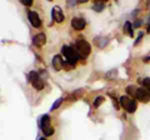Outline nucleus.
Wrapping results in <instances>:
<instances>
[{"instance_id": "nucleus-11", "label": "nucleus", "mask_w": 150, "mask_h": 140, "mask_svg": "<svg viewBox=\"0 0 150 140\" xmlns=\"http://www.w3.org/2000/svg\"><path fill=\"white\" fill-rule=\"evenodd\" d=\"M104 6H105V4H104V0H98V1H95L94 3V6H93V9L95 11H98V13H100L103 9H104Z\"/></svg>"}, {"instance_id": "nucleus-3", "label": "nucleus", "mask_w": 150, "mask_h": 140, "mask_svg": "<svg viewBox=\"0 0 150 140\" xmlns=\"http://www.w3.org/2000/svg\"><path fill=\"white\" fill-rule=\"evenodd\" d=\"M40 128H41V130H43V133H44L45 136H51V135L54 134V128L51 127V124H50L49 115H43V116H41Z\"/></svg>"}, {"instance_id": "nucleus-20", "label": "nucleus", "mask_w": 150, "mask_h": 140, "mask_svg": "<svg viewBox=\"0 0 150 140\" xmlns=\"http://www.w3.org/2000/svg\"><path fill=\"white\" fill-rule=\"evenodd\" d=\"M148 33L150 34V24H149V26H148Z\"/></svg>"}, {"instance_id": "nucleus-8", "label": "nucleus", "mask_w": 150, "mask_h": 140, "mask_svg": "<svg viewBox=\"0 0 150 140\" xmlns=\"http://www.w3.org/2000/svg\"><path fill=\"white\" fill-rule=\"evenodd\" d=\"M86 25V21L81 18H73L71 19V26L75 30H83Z\"/></svg>"}, {"instance_id": "nucleus-4", "label": "nucleus", "mask_w": 150, "mask_h": 140, "mask_svg": "<svg viewBox=\"0 0 150 140\" xmlns=\"http://www.w3.org/2000/svg\"><path fill=\"white\" fill-rule=\"evenodd\" d=\"M28 80L31 83V85L34 86L36 90H41V89L44 88V81H43V79H41L39 74L35 73V71H31V73L29 74V76H28Z\"/></svg>"}, {"instance_id": "nucleus-12", "label": "nucleus", "mask_w": 150, "mask_h": 140, "mask_svg": "<svg viewBox=\"0 0 150 140\" xmlns=\"http://www.w3.org/2000/svg\"><path fill=\"white\" fill-rule=\"evenodd\" d=\"M137 108H138V103L135 101V100H130V103L128 104V106H126V111L128 113H134L135 110H137Z\"/></svg>"}, {"instance_id": "nucleus-6", "label": "nucleus", "mask_w": 150, "mask_h": 140, "mask_svg": "<svg viewBox=\"0 0 150 140\" xmlns=\"http://www.w3.org/2000/svg\"><path fill=\"white\" fill-rule=\"evenodd\" d=\"M28 18H29L30 24L34 28H40L41 26V20H40V18H39V15H38L36 11L29 10L28 11Z\"/></svg>"}, {"instance_id": "nucleus-14", "label": "nucleus", "mask_w": 150, "mask_h": 140, "mask_svg": "<svg viewBox=\"0 0 150 140\" xmlns=\"http://www.w3.org/2000/svg\"><path fill=\"white\" fill-rule=\"evenodd\" d=\"M126 91H128L129 95L135 96V95H137V91H138V88L135 85H128V86H126Z\"/></svg>"}, {"instance_id": "nucleus-19", "label": "nucleus", "mask_w": 150, "mask_h": 140, "mask_svg": "<svg viewBox=\"0 0 150 140\" xmlns=\"http://www.w3.org/2000/svg\"><path fill=\"white\" fill-rule=\"evenodd\" d=\"M142 38H143V33H140L139 36L137 38V40H135V45H138V44H139V41H140V39H142Z\"/></svg>"}, {"instance_id": "nucleus-17", "label": "nucleus", "mask_w": 150, "mask_h": 140, "mask_svg": "<svg viewBox=\"0 0 150 140\" xmlns=\"http://www.w3.org/2000/svg\"><path fill=\"white\" fill-rule=\"evenodd\" d=\"M62 103H63V99H62V98L56 100V101L54 103V104H53V106H51V111H53V110H55V109H58L59 106H60V104H62Z\"/></svg>"}, {"instance_id": "nucleus-13", "label": "nucleus", "mask_w": 150, "mask_h": 140, "mask_svg": "<svg viewBox=\"0 0 150 140\" xmlns=\"http://www.w3.org/2000/svg\"><path fill=\"white\" fill-rule=\"evenodd\" d=\"M124 31L128 34L129 36H131L133 38L134 36V33H133V28H131V24L128 21V23H125V25H124Z\"/></svg>"}, {"instance_id": "nucleus-1", "label": "nucleus", "mask_w": 150, "mask_h": 140, "mask_svg": "<svg viewBox=\"0 0 150 140\" xmlns=\"http://www.w3.org/2000/svg\"><path fill=\"white\" fill-rule=\"evenodd\" d=\"M62 54L65 57V59H67V62L71 65V66H74L75 64H76V62L79 60V54L75 51L71 46H69V45H64L63 48H62Z\"/></svg>"}, {"instance_id": "nucleus-7", "label": "nucleus", "mask_w": 150, "mask_h": 140, "mask_svg": "<svg viewBox=\"0 0 150 140\" xmlns=\"http://www.w3.org/2000/svg\"><path fill=\"white\" fill-rule=\"evenodd\" d=\"M51 16H53V20L56 23H63L64 20V14L62 11V8L60 6H54L53 10H51Z\"/></svg>"}, {"instance_id": "nucleus-21", "label": "nucleus", "mask_w": 150, "mask_h": 140, "mask_svg": "<svg viewBox=\"0 0 150 140\" xmlns=\"http://www.w3.org/2000/svg\"><path fill=\"white\" fill-rule=\"evenodd\" d=\"M40 140H46V139H45V138H41V139H40Z\"/></svg>"}, {"instance_id": "nucleus-9", "label": "nucleus", "mask_w": 150, "mask_h": 140, "mask_svg": "<svg viewBox=\"0 0 150 140\" xmlns=\"http://www.w3.org/2000/svg\"><path fill=\"white\" fill-rule=\"evenodd\" d=\"M65 66V64L63 62V59L60 55H55L53 58V68L56 70V71H60V70H63Z\"/></svg>"}, {"instance_id": "nucleus-15", "label": "nucleus", "mask_w": 150, "mask_h": 140, "mask_svg": "<svg viewBox=\"0 0 150 140\" xmlns=\"http://www.w3.org/2000/svg\"><path fill=\"white\" fill-rule=\"evenodd\" d=\"M119 100H120V104H121V106H123L124 109L126 108V106H128V104L130 103V99H129L128 96H125V95L120 96V99H119Z\"/></svg>"}, {"instance_id": "nucleus-2", "label": "nucleus", "mask_w": 150, "mask_h": 140, "mask_svg": "<svg viewBox=\"0 0 150 140\" xmlns=\"http://www.w3.org/2000/svg\"><path fill=\"white\" fill-rule=\"evenodd\" d=\"M75 48H76V53L79 54V57H80L81 59L86 58L88 55L90 54V51H91L90 44H89L86 40H84V39L76 40V43H75Z\"/></svg>"}, {"instance_id": "nucleus-16", "label": "nucleus", "mask_w": 150, "mask_h": 140, "mask_svg": "<svg viewBox=\"0 0 150 140\" xmlns=\"http://www.w3.org/2000/svg\"><path fill=\"white\" fill-rule=\"evenodd\" d=\"M103 100H104V98H103V96H98V98H95V100H94V106H95V108L100 106V104L103 103Z\"/></svg>"}, {"instance_id": "nucleus-18", "label": "nucleus", "mask_w": 150, "mask_h": 140, "mask_svg": "<svg viewBox=\"0 0 150 140\" xmlns=\"http://www.w3.org/2000/svg\"><path fill=\"white\" fill-rule=\"evenodd\" d=\"M21 4L23 5H26V6H30V5H33V0H21Z\"/></svg>"}, {"instance_id": "nucleus-10", "label": "nucleus", "mask_w": 150, "mask_h": 140, "mask_svg": "<svg viewBox=\"0 0 150 140\" xmlns=\"http://www.w3.org/2000/svg\"><path fill=\"white\" fill-rule=\"evenodd\" d=\"M33 43L36 46H43L46 43V35L44 33H39V34H36L34 38H33Z\"/></svg>"}, {"instance_id": "nucleus-5", "label": "nucleus", "mask_w": 150, "mask_h": 140, "mask_svg": "<svg viewBox=\"0 0 150 140\" xmlns=\"http://www.w3.org/2000/svg\"><path fill=\"white\" fill-rule=\"evenodd\" d=\"M135 98H137V100L142 101V103H149V100H150V91L146 90L145 88H139Z\"/></svg>"}]
</instances>
